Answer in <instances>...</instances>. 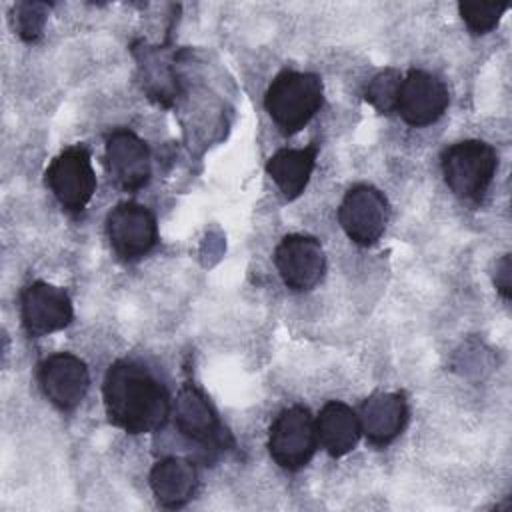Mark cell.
I'll return each mask as SVG.
<instances>
[{
    "label": "cell",
    "instance_id": "cell-1",
    "mask_svg": "<svg viewBox=\"0 0 512 512\" xmlns=\"http://www.w3.org/2000/svg\"><path fill=\"white\" fill-rule=\"evenodd\" d=\"M102 394L108 420L128 434L156 432L172 414L168 390L136 360L110 364Z\"/></svg>",
    "mask_w": 512,
    "mask_h": 512
},
{
    "label": "cell",
    "instance_id": "cell-2",
    "mask_svg": "<svg viewBox=\"0 0 512 512\" xmlns=\"http://www.w3.org/2000/svg\"><path fill=\"white\" fill-rule=\"evenodd\" d=\"M322 80L312 72L284 70L266 90L264 106L282 134L304 128L322 106Z\"/></svg>",
    "mask_w": 512,
    "mask_h": 512
},
{
    "label": "cell",
    "instance_id": "cell-3",
    "mask_svg": "<svg viewBox=\"0 0 512 512\" xmlns=\"http://www.w3.org/2000/svg\"><path fill=\"white\" fill-rule=\"evenodd\" d=\"M440 166L446 186L458 198L478 202L496 174L498 156L482 140H462L442 152Z\"/></svg>",
    "mask_w": 512,
    "mask_h": 512
},
{
    "label": "cell",
    "instance_id": "cell-4",
    "mask_svg": "<svg viewBox=\"0 0 512 512\" xmlns=\"http://www.w3.org/2000/svg\"><path fill=\"white\" fill-rule=\"evenodd\" d=\"M46 184L66 212H82L96 192L90 152L82 144L64 148L46 168Z\"/></svg>",
    "mask_w": 512,
    "mask_h": 512
},
{
    "label": "cell",
    "instance_id": "cell-5",
    "mask_svg": "<svg viewBox=\"0 0 512 512\" xmlns=\"http://www.w3.org/2000/svg\"><path fill=\"white\" fill-rule=\"evenodd\" d=\"M316 448V422L308 408L290 406L276 416L268 434V450L280 468L292 472L304 468L312 460Z\"/></svg>",
    "mask_w": 512,
    "mask_h": 512
},
{
    "label": "cell",
    "instance_id": "cell-6",
    "mask_svg": "<svg viewBox=\"0 0 512 512\" xmlns=\"http://www.w3.org/2000/svg\"><path fill=\"white\" fill-rule=\"evenodd\" d=\"M388 216L390 208L386 196L370 184L352 186L338 208L342 230L358 246L374 244L384 234Z\"/></svg>",
    "mask_w": 512,
    "mask_h": 512
},
{
    "label": "cell",
    "instance_id": "cell-7",
    "mask_svg": "<svg viewBox=\"0 0 512 512\" xmlns=\"http://www.w3.org/2000/svg\"><path fill=\"white\" fill-rule=\"evenodd\" d=\"M106 232L112 250L122 260L146 256L158 240L154 214L138 202H120L114 206L106 218Z\"/></svg>",
    "mask_w": 512,
    "mask_h": 512
},
{
    "label": "cell",
    "instance_id": "cell-8",
    "mask_svg": "<svg viewBox=\"0 0 512 512\" xmlns=\"http://www.w3.org/2000/svg\"><path fill=\"white\" fill-rule=\"evenodd\" d=\"M274 264L284 284L294 292L312 290L326 270L322 244L306 234L284 236L274 250Z\"/></svg>",
    "mask_w": 512,
    "mask_h": 512
},
{
    "label": "cell",
    "instance_id": "cell-9",
    "mask_svg": "<svg viewBox=\"0 0 512 512\" xmlns=\"http://www.w3.org/2000/svg\"><path fill=\"white\" fill-rule=\"evenodd\" d=\"M448 102V88L438 76L426 70H410L400 82L396 112L406 124L422 128L436 122L446 112Z\"/></svg>",
    "mask_w": 512,
    "mask_h": 512
},
{
    "label": "cell",
    "instance_id": "cell-10",
    "mask_svg": "<svg viewBox=\"0 0 512 512\" xmlns=\"http://www.w3.org/2000/svg\"><path fill=\"white\" fill-rule=\"evenodd\" d=\"M38 382L44 396L60 410H74L86 396L90 374L78 356L56 352L38 366Z\"/></svg>",
    "mask_w": 512,
    "mask_h": 512
},
{
    "label": "cell",
    "instance_id": "cell-11",
    "mask_svg": "<svg viewBox=\"0 0 512 512\" xmlns=\"http://www.w3.org/2000/svg\"><path fill=\"white\" fill-rule=\"evenodd\" d=\"M72 300L64 288L48 282H32L22 292V322L30 336H46L72 322Z\"/></svg>",
    "mask_w": 512,
    "mask_h": 512
},
{
    "label": "cell",
    "instance_id": "cell-12",
    "mask_svg": "<svg viewBox=\"0 0 512 512\" xmlns=\"http://www.w3.org/2000/svg\"><path fill=\"white\" fill-rule=\"evenodd\" d=\"M172 416L176 428L192 442L210 448H226L232 442L206 396L194 386H184L178 392Z\"/></svg>",
    "mask_w": 512,
    "mask_h": 512
},
{
    "label": "cell",
    "instance_id": "cell-13",
    "mask_svg": "<svg viewBox=\"0 0 512 512\" xmlns=\"http://www.w3.org/2000/svg\"><path fill=\"white\" fill-rule=\"evenodd\" d=\"M110 178L124 190H138L150 180V152L144 140L130 130H116L106 140Z\"/></svg>",
    "mask_w": 512,
    "mask_h": 512
},
{
    "label": "cell",
    "instance_id": "cell-14",
    "mask_svg": "<svg viewBox=\"0 0 512 512\" xmlns=\"http://www.w3.org/2000/svg\"><path fill=\"white\" fill-rule=\"evenodd\" d=\"M408 402L400 392H376L360 406V430L374 446L390 444L406 426Z\"/></svg>",
    "mask_w": 512,
    "mask_h": 512
},
{
    "label": "cell",
    "instance_id": "cell-15",
    "mask_svg": "<svg viewBox=\"0 0 512 512\" xmlns=\"http://www.w3.org/2000/svg\"><path fill=\"white\" fill-rule=\"evenodd\" d=\"M198 484V474L192 462L168 456L158 460L150 470V488L164 508H180L184 506Z\"/></svg>",
    "mask_w": 512,
    "mask_h": 512
},
{
    "label": "cell",
    "instance_id": "cell-16",
    "mask_svg": "<svg viewBox=\"0 0 512 512\" xmlns=\"http://www.w3.org/2000/svg\"><path fill=\"white\" fill-rule=\"evenodd\" d=\"M316 434L322 448L340 458L356 448L362 430L356 412L348 404L332 400L322 406L316 418Z\"/></svg>",
    "mask_w": 512,
    "mask_h": 512
},
{
    "label": "cell",
    "instance_id": "cell-17",
    "mask_svg": "<svg viewBox=\"0 0 512 512\" xmlns=\"http://www.w3.org/2000/svg\"><path fill=\"white\" fill-rule=\"evenodd\" d=\"M316 152L318 148L314 144L306 148H282L268 160L266 170L288 200L304 192L316 164Z\"/></svg>",
    "mask_w": 512,
    "mask_h": 512
},
{
    "label": "cell",
    "instance_id": "cell-18",
    "mask_svg": "<svg viewBox=\"0 0 512 512\" xmlns=\"http://www.w3.org/2000/svg\"><path fill=\"white\" fill-rule=\"evenodd\" d=\"M402 74L396 68H386L378 72L366 86L364 98L370 102L380 114H390L396 110L398 90H400Z\"/></svg>",
    "mask_w": 512,
    "mask_h": 512
},
{
    "label": "cell",
    "instance_id": "cell-19",
    "mask_svg": "<svg viewBox=\"0 0 512 512\" xmlns=\"http://www.w3.org/2000/svg\"><path fill=\"white\" fill-rule=\"evenodd\" d=\"M508 4L500 2H460L458 12L472 34L490 32L506 12Z\"/></svg>",
    "mask_w": 512,
    "mask_h": 512
},
{
    "label": "cell",
    "instance_id": "cell-20",
    "mask_svg": "<svg viewBox=\"0 0 512 512\" xmlns=\"http://www.w3.org/2000/svg\"><path fill=\"white\" fill-rule=\"evenodd\" d=\"M48 14V4L44 2H20L14 6V28L18 36L26 42L40 38Z\"/></svg>",
    "mask_w": 512,
    "mask_h": 512
},
{
    "label": "cell",
    "instance_id": "cell-21",
    "mask_svg": "<svg viewBox=\"0 0 512 512\" xmlns=\"http://www.w3.org/2000/svg\"><path fill=\"white\" fill-rule=\"evenodd\" d=\"M510 270H512V266H510V256L506 254V256H502V258L496 262V274H494L496 290H498L506 300L510 298V292H512V288H510Z\"/></svg>",
    "mask_w": 512,
    "mask_h": 512
}]
</instances>
